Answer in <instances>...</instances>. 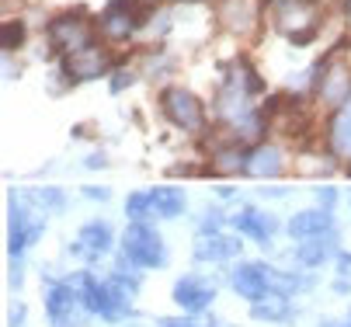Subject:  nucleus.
Here are the masks:
<instances>
[{
	"instance_id": "10",
	"label": "nucleus",
	"mask_w": 351,
	"mask_h": 327,
	"mask_svg": "<svg viewBox=\"0 0 351 327\" xmlns=\"http://www.w3.org/2000/svg\"><path fill=\"white\" fill-rule=\"evenodd\" d=\"M289 237L292 241H310V237H320V233H330L334 230V219L327 209H303L289 219Z\"/></svg>"
},
{
	"instance_id": "24",
	"label": "nucleus",
	"mask_w": 351,
	"mask_h": 327,
	"mask_svg": "<svg viewBox=\"0 0 351 327\" xmlns=\"http://www.w3.org/2000/svg\"><path fill=\"white\" fill-rule=\"evenodd\" d=\"M317 202H320V209H327V213H330V209H334V202H337V192H334V189H320V192H317Z\"/></svg>"
},
{
	"instance_id": "25",
	"label": "nucleus",
	"mask_w": 351,
	"mask_h": 327,
	"mask_svg": "<svg viewBox=\"0 0 351 327\" xmlns=\"http://www.w3.org/2000/svg\"><path fill=\"white\" fill-rule=\"evenodd\" d=\"M84 195H87L90 202H105V199H108V189H84Z\"/></svg>"
},
{
	"instance_id": "3",
	"label": "nucleus",
	"mask_w": 351,
	"mask_h": 327,
	"mask_svg": "<svg viewBox=\"0 0 351 327\" xmlns=\"http://www.w3.org/2000/svg\"><path fill=\"white\" fill-rule=\"evenodd\" d=\"M45 313L53 320V327H80L90 310L84 306L80 289H73L66 282H53L45 293Z\"/></svg>"
},
{
	"instance_id": "19",
	"label": "nucleus",
	"mask_w": 351,
	"mask_h": 327,
	"mask_svg": "<svg viewBox=\"0 0 351 327\" xmlns=\"http://www.w3.org/2000/svg\"><path fill=\"white\" fill-rule=\"evenodd\" d=\"M125 216L132 223H146L149 216H154V209H149V192H136L125 199Z\"/></svg>"
},
{
	"instance_id": "17",
	"label": "nucleus",
	"mask_w": 351,
	"mask_h": 327,
	"mask_svg": "<svg viewBox=\"0 0 351 327\" xmlns=\"http://www.w3.org/2000/svg\"><path fill=\"white\" fill-rule=\"evenodd\" d=\"M25 199H28V206H38L45 213H63L66 209V195L60 189H32V192H25Z\"/></svg>"
},
{
	"instance_id": "18",
	"label": "nucleus",
	"mask_w": 351,
	"mask_h": 327,
	"mask_svg": "<svg viewBox=\"0 0 351 327\" xmlns=\"http://www.w3.org/2000/svg\"><path fill=\"white\" fill-rule=\"evenodd\" d=\"M330 143H334V150H337L341 157H351V108L334 119V125H330Z\"/></svg>"
},
{
	"instance_id": "26",
	"label": "nucleus",
	"mask_w": 351,
	"mask_h": 327,
	"mask_svg": "<svg viewBox=\"0 0 351 327\" xmlns=\"http://www.w3.org/2000/svg\"><path fill=\"white\" fill-rule=\"evenodd\" d=\"M25 324V306H18L14 313H11V327H21Z\"/></svg>"
},
{
	"instance_id": "2",
	"label": "nucleus",
	"mask_w": 351,
	"mask_h": 327,
	"mask_svg": "<svg viewBox=\"0 0 351 327\" xmlns=\"http://www.w3.org/2000/svg\"><path fill=\"white\" fill-rule=\"evenodd\" d=\"M77 289L84 296V306L97 317H105V320H122L129 313V300H122L108 282H101V278H94L87 271L77 275Z\"/></svg>"
},
{
	"instance_id": "12",
	"label": "nucleus",
	"mask_w": 351,
	"mask_h": 327,
	"mask_svg": "<svg viewBox=\"0 0 351 327\" xmlns=\"http://www.w3.org/2000/svg\"><path fill=\"white\" fill-rule=\"evenodd\" d=\"M334 251H337V230L303 241V247H295V261H299V265H306V268H320L324 261L334 258Z\"/></svg>"
},
{
	"instance_id": "7",
	"label": "nucleus",
	"mask_w": 351,
	"mask_h": 327,
	"mask_svg": "<svg viewBox=\"0 0 351 327\" xmlns=\"http://www.w3.org/2000/svg\"><path fill=\"white\" fill-rule=\"evenodd\" d=\"M49 42H53L60 53H80L90 45V28L73 21V14H63L49 25Z\"/></svg>"
},
{
	"instance_id": "29",
	"label": "nucleus",
	"mask_w": 351,
	"mask_h": 327,
	"mask_svg": "<svg viewBox=\"0 0 351 327\" xmlns=\"http://www.w3.org/2000/svg\"><path fill=\"white\" fill-rule=\"evenodd\" d=\"M188 4H195V0H188Z\"/></svg>"
},
{
	"instance_id": "5",
	"label": "nucleus",
	"mask_w": 351,
	"mask_h": 327,
	"mask_svg": "<svg viewBox=\"0 0 351 327\" xmlns=\"http://www.w3.org/2000/svg\"><path fill=\"white\" fill-rule=\"evenodd\" d=\"M213 300H216V286H209L202 275H184L174 282V303L184 313H206Z\"/></svg>"
},
{
	"instance_id": "11",
	"label": "nucleus",
	"mask_w": 351,
	"mask_h": 327,
	"mask_svg": "<svg viewBox=\"0 0 351 327\" xmlns=\"http://www.w3.org/2000/svg\"><path fill=\"white\" fill-rule=\"evenodd\" d=\"M240 254L237 237H223V233H198L195 241V258L198 261H230Z\"/></svg>"
},
{
	"instance_id": "14",
	"label": "nucleus",
	"mask_w": 351,
	"mask_h": 327,
	"mask_svg": "<svg viewBox=\"0 0 351 327\" xmlns=\"http://www.w3.org/2000/svg\"><path fill=\"white\" fill-rule=\"evenodd\" d=\"M282 171V150L278 147H254L247 154V171L243 174H254V178H275Z\"/></svg>"
},
{
	"instance_id": "27",
	"label": "nucleus",
	"mask_w": 351,
	"mask_h": 327,
	"mask_svg": "<svg viewBox=\"0 0 351 327\" xmlns=\"http://www.w3.org/2000/svg\"><path fill=\"white\" fill-rule=\"evenodd\" d=\"M337 268H341V275L351 268V254H337Z\"/></svg>"
},
{
	"instance_id": "8",
	"label": "nucleus",
	"mask_w": 351,
	"mask_h": 327,
	"mask_svg": "<svg viewBox=\"0 0 351 327\" xmlns=\"http://www.w3.org/2000/svg\"><path fill=\"white\" fill-rule=\"evenodd\" d=\"M230 286H233L243 300H250V303L271 296V286H268V278H265V271H261V261L237 265V268L230 271Z\"/></svg>"
},
{
	"instance_id": "9",
	"label": "nucleus",
	"mask_w": 351,
	"mask_h": 327,
	"mask_svg": "<svg viewBox=\"0 0 351 327\" xmlns=\"http://www.w3.org/2000/svg\"><path fill=\"white\" fill-rule=\"evenodd\" d=\"M77 254H84L87 261H97L101 254L112 251V226L101 223V219H90L80 226V237H77Z\"/></svg>"
},
{
	"instance_id": "1",
	"label": "nucleus",
	"mask_w": 351,
	"mask_h": 327,
	"mask_svg": "<svg viewBox=\"0 0 351 327\" xmlns=\"http://www.w3.org/2000/svg\"><path fill=\"white\" fill-rule=\"evenodd\" d=\"M125 258L136 265V268H164L167 265V251H164V237L149 226V223H129L125 230Z\"/></svg>"
},
{
	"instance_id": "22",
	"label": "nucleus",
	"mask_w": 351,
	"mask_h": 327,
	"mask_svg": "<svg viewBox=\"0 0 351 327\" xmlns=\"http://www.w3.org/2000/svg\"><path fill=\"white\" fill-rule=\"evenodd\" d=\"M21 42H25V25L21 21H8L4 25V49L11 53V49H18Z\"/></svg>"
},
{
	"instance_id": "15",
	"label": "nucleus",
	"mask_w": 351,
	"mask_h": 327,
	"mask_svg": "<svg viewBox=\"0 0 351 327\" xmlns=\"http://www.w3.org/2000/svg\"><path fill=\"white\" fill-rule=\"evenodd\" d=\"M149 209L160 219H178L184 213V192L178 189H154L149 192Z\"/></svg>"
},
{
	"instance_id": "4",
	"label": "nucleus",
	"mask_w": 351,
	"mask_h": 327,
	"mask_svg": "<svg viewBox=\"0 0 351 327\" xmlns=\"http://www.w3.org/2000/svg\"><path fill=\"white\" fill-rule=\"evenodd\" d=\"M160 108H164V115H167L174 125H181V129H188V132H195V129L206 125L202 101H198L191 90H184V87H167L164 95H160Z\"/></svg>"
},
{
	"instance_id": "20",
	"label": "nucleus",
	"mask_w": 351,
	"mask_h": 327,
	"mask_svg": "<svg viewBox=\"0 0 351 327\" xmlns=\"http://www.w3.org/2000/svg\"><path fill=\"white\" fill-rule=\"evenodd\" d=\"M108 286H112L122 300H132V296L139 293V278H136V275H125V268H119V271L108 278Z\"/></svg>"
},
{
	"instance_id": "28",
	"label": "nucleus",
	"mask_w": 351,
	"mask_h": 327,
	"mask_svg": "<svg viewBox=\"0 0 351 327\" xmlns=\"http://www.w3.org/2000/svg\"><path fill=\"white\" fill-rule=\"evenodd\" d=\"M334 293H351V282H344V278H341V282H334Z\"/></svg>"
},
{
	"instance_id": "6",
	"label": "nucleus",
	"mask_w": 351,
	"mask_h": 327,
	"mask_svg": "<svg viewBox=\"0 0 351 327\" xmlns=\"http://www.w3.org/2000/svg\"><path fill=\"white\" fill-rule=\"evenodd\" d=\"M230 223L237 226V233H243V237L258 241V244H268V241L275 237V230H278V219H275L271 213L258 209V206H247V209H240Z\"/></svg>"
},
{
	"instance_id": "23",
	"label": "nucleus",
	"mask_w": 351,
	"mask_h": 327,
	"mask_svg": "<svg viewBox=\"0 0 351 327\" xmlns=\"http://www.w3.org/2000/svg\"><path fill=\"white\" fill-rule=\"evenodd\" d=\"M219 226H223V213H219V209H202L198 233H219Z\"/></svg>"
},
{
	"instance_id": "13",
	"label": "nucleus",
	"mask_w": 351,
	"mask_h": 327,
	"mask_svg": "<svg viewBox=\"0 0 351 327\" xmlns=\"http://www.w3.org/2000/svg\"><path fill=\"white\" fill-rule=\"evenodd\" d=\"M105 70H108V60H105V53H97V49L70 53V60H66V77H70L73 84L94 80V77H101Z\"/></svg>"
},
{
	"instance_id": "21",
	"label": "nucleus",
	"mask_w": 351,
	"mask_h": 327,
	"mask_svg": "<svg viewBox=\"0 0 351 327\" xmlns=\"http://www.w3.org/2000/svg\"><path fill=\"white\" fill-rule=\"evenodd\" d=\"M157 327H216V320H209L202 313H188V317H160Z\"/></svg>"
},
{
	"instance_id": "16",
	"label": "nucleus",
	"mask_w": 351,
	"mask_h": 327,
	"mask_svg": "<svg viewBox=\"0 0 351 327\" xmlns=\"http://www.w3.org/2000/svg\"><path fill=\"white\" fill-rule=\"evenodd\" d=\"M250 317L254 320H289L292 317V306H289V296H265L250 306Z\"/></svg>"
}]
</instances>
